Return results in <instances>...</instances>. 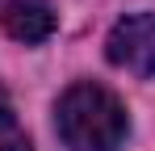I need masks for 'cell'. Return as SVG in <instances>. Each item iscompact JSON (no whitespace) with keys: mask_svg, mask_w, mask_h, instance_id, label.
<instances>
[{"mask_svg":"<svg viewBox=\"0 0 155 151\" xmlns=\"http://www.w3.org/2000/svg\"><path fill=\"white\" fill-rule=\"evenodd\" d=\"M54 130L67 151H117L130 134V113L105 84L80 80L54 105Z\"/></svg>","mask_w":155,"mask_h":151,"instance_id":"obj_1","label":"cell"},{"mask_svg":"<svg viewBox=\"0 0 155 151\" xmlns=\"http://www.w3.org/2000/svg\"><path fill=\"white\" fill-rule=\"evenodd\" d=\"M105 55L113 67L138 76V80H151L155 76V13H130L109 29V42Z\"/></svg>","mask_w":155,"mask_h":151,"instance_id":"obj_2","label":"cell"},{"mask_svg":"<svg viewBox=\"0 0 155 151\" xmlns=\"http://www.w3.org/2000/svg\"><path fill=\"white\" fill-rule=\"evenodd\" d=\"M0 25H4L8 38L34 46V42H46V38L54 34V8L46 4V0H4Z\"/></svg>","mask_w":155,"mask_h":151,"instance_id":"obj_3","label":"cell"},{"mask_svg":"<svg viewBox=\"0 0 155 151\" xmlns=\"http://www.w3.org/2000/svg\"><path fill=\"white\" fill-rule=\"evenodd\" d=\"M0 151H29V139H25V130H21L4 92H0Z\"/></svg>","mask_w":155,"mask_h":151,"instance_id":"obj_4","label":"cell"}]
</instances>
